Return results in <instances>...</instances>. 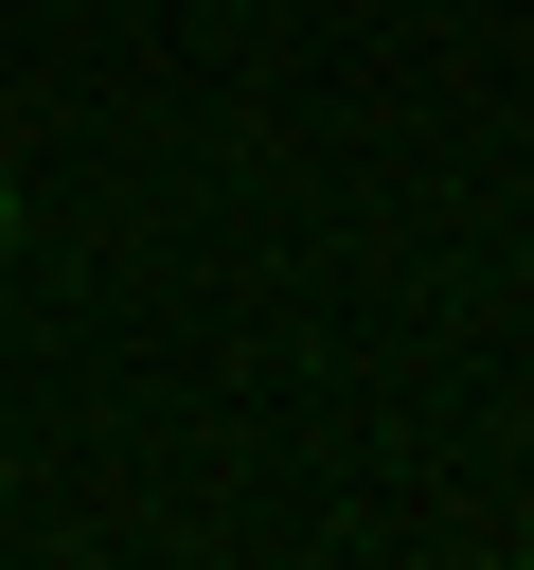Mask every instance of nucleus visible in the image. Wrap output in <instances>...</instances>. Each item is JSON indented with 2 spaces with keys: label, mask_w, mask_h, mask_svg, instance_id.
<instances>
[{
  "label": "nucleus",
  "mask_w": 534,
  "mask_h": 570,
  "mask_svg": "<svg viewBox=\"0 0 534 570\" xmlns=\"http://www.w3.org/2000/svg\"><path fill=\"white\" fill-rule=\"evenodd\" d=\"M0 232H18V196H0Z\"/></svg>",
  "instance_id": "nucleus-1"
}]
</instances>
